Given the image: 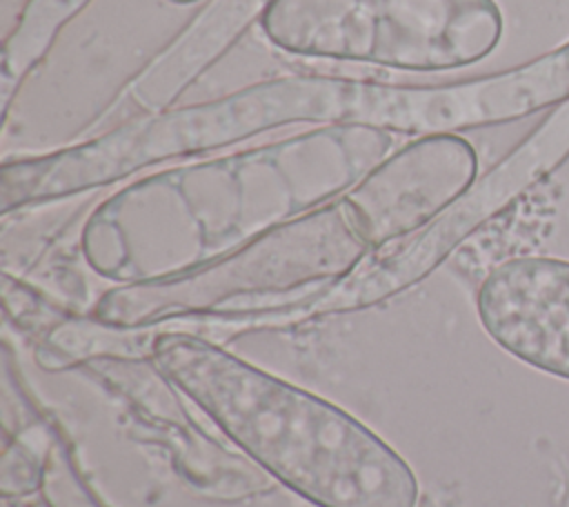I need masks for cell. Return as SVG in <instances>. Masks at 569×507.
<instances>
[{"label": "cell", "instance_id": "1", "mask_svg": "<svg viewBox=\"0 0 569 507\" xmlns=\"http://www.w3.org/2000/svg\"><path fill=\"white\" fill-rule=\"evenodd\" d=\"M391 147V131L325 125L144 176L93 209L82 254L120 285L180 276L347 193Z\"/></svg>", "mask_w": 569, "mask_h": 507}, {"label": "cell", "instance_id": "2", "mask_svg": "<svg viewBox=\"0 0 569 507\" xmlns=\"http://www.w3.org/2000/svg\"><path fill=\"white\" fill-rule=\"evenodd\" d=\"M367 125L400 133H456L505 122L491 73L449 84H385L338 76H284L233 93L136 116L53 153L7 160L0 211L7 216L111 185L173 158L216 151L296 125Z\"/></svg>", "mask_w": 569, "mask_h": 507}, {"label": "cell", "instance_id": "3", "mask_svg": "<svg viewBox=\"0 0 569 507\" xmlns=\"http://www.w3.org/2000/svg\"><path fill=\"white\" fill-rule=\"evenodd\" d=\"M153 365L262 471L316 507H416L411 467L329 400L187 331H160Z\"/></svg>", "mask_w": 569, "mask_h": 507}, {"label": "cell", "instance_id": "4", "mask_svg": "<svg viewBox=\"0 0 569 507\" xmlns=\"http://www.w3.org/2000/svg\"><path fill=\"white\" fill-rule=\"evenodd\" d=\"M369 251L338 200L198 269L118 285L96 302L93 318L124 329L200 316L264 325L347 276Z\"/></svg>", "mask_w": 569, "mask_h": 507}, {"label": "cell", "instance_id": "5", "mask_svg": "<svg viewBox=\"0 0 569 507\" xmlns=\"http://www.w3.org/2000/svg\"><path fill=\"white\" fill-rule=\"evenodd\" d=\"M260 24L289 53L402 71L476 64L505 27L493 0H273Z\"/></svg>", "mask_w": 569, "mask_h": 507}, {"label": "cell", "instance_id": "6", "mask_svg": "<svg viewBox=\"0 0 569 507\" xmlns=\"http://www.w3.org/2000/svg\"><path fill=\"white\" fill-rule=\"evenodd\" d=\"M569 158V100L558 105L507 156L422 229L369 251L347 276L273 325L373 307L429 276L456 247Z\"/></svg>", "mask_w": 569, "mask_h": 507}, {"label": "cell", "instance_id": "7", "mask_svg": "<svg viewBox=\"0 0 569 507\" xmlns=\"http://www.w3.org/2000/svg\"><path fill=\"white\" fill-rule=\"evenodd\" d=\"M476 178V149L456 133H431L378 162L340 202L373 251L422 229Z\"/></svg>", "mask_w": 569, "mask_h": 507}, {"label": "cell", "instance_id": "8", "mask_svg": "<svg viewBox=\"0 0 569 507\" xmlns=\"http://www.w3.org/2000/svg\"><path fill=\"white\" fill-rule=\"evenodd\" d=\"M476 309L500 349L569 380V260L520 256L496 265L480 282Z\"/></svg>", "mask_w": 569, "mask_h": 507}, {"label": "cell", "instance_id": "9", "mask_svg": "<svg viewBox=\"0 0 569 507\" xmlns=\"http://www.w3.org/2000/svg\"><path fill=\"white\" fill-rule=\"evenodd\" d=\"M273 0H211L127 84L116 109L147 116L169 109Z\"/></svg>", "mask_w": 569, "mask_h": 507}, {"label": "cell", "instance_id": "10", "mask_svg": "<svg viewBox=\"0 0 569 507\" xmlns=\"http://www.w3.org/2000/svg\"><path fill=\"white\" fill-rule=\"evenodd\" d=\"M53 440H49L44 447L36 449L24 443H16L7 449L2 458V494L4 496H27L36 489H42L44 469L49 463Z\"/></svg>", "mask_w": 569, "mask_h": 507}, {"label": "cell", "instance_id": "11", "mask_svg": "<svg viewBox=\"0 0 569 507\" xmlns=\"http://www.w3.org/2000/svg\"><path fill=\"white\" fill-rule=\"evenodd\" d=\"M171 2H193V0H171Z\"/></svg>", "mask_w": 569, "mask_h": 507}]
</instances>
